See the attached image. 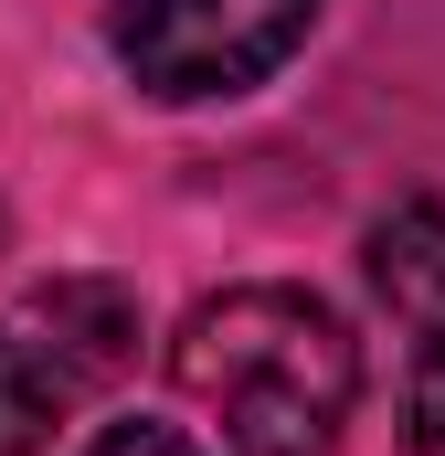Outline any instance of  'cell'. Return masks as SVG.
I'll use <instances>...</instances> for the list:
<instances>
[{
  "label": "cell",
  "instance_id": "cell-1",
  "mask_svg": "<svg viewBox=\"0 0 445 456\" xmlns=\"http://www.w3.org/2000/svg\"><path fill=\"white\" fill-rule=\"evenodd\" d=\"M170 382L222 425L233 456H339L360 403V340L308 287H222L181 319Z\"/></svg>",
  "mask_w": 445,
  "mask_h": 456
},
{
  "label": "cell",
  "instance_id": "cell-2",
  "mask_svg": "<svg viewBox=\"0 0 445 456\" xmlns=\"http://www.w3.org/2000/svg\"><path fill=\"white\" fill-rule=\"evenodd\" d=\"M138 350V297L107 276H64L32 287L0 319V456H43L53 425Z\"/></svg>",
  "mask_w": 445,
  "mask_h": 456
},
{
  "label": "cell",
  "instance_id": "cell-3",
  "mask_svg": "<svg viewBox=\"0 0 445 456\" xmlns=\"http://www.w3.org/2000/svg\"><path fill=\"white\" fill-rule=\"evenodd\" d=\"M319 0H117V64L170 96V107H202V96H244L265 86L297 43H308Z\"/></svg>",
  "mask_w": 445,
  "mask_h": 456
},
{
  "label": "cell",
  "instance_id": "cell-4",
  "mask_svg": "<svg viewBox=\"0 0 445 456\" xmlns=\"http://www.w3.org/2000/svg\"><path fill=\"white\" fill-rule=\"evenodd\" d=\"M360 276H371V297L425 340L445 330V202H392L371 244H360Z\"/></svg>",
  "mask_w": 445,
  "mask_h": 456
},
{
  "label": "cell",
  "instance_id": "cell-5",
  "mask_svg": "<svg viewBox=\"0 0 445 456\" xmlns=\"http://www.w3.org/2000/svg\"><path fill=\"white\" fill-rule=\"evenodd\" d=\"M403 446L445 456V330H425L414 361H403Z\"/></svg>",
  "mask_w": 445,
  "mask_h": 456
},
{
  "label": "cell",
  "instance_id": "cell-6",
  "mask_svg": "<svg viewBox=\"0 0 445 456\" xmlns=\"http://www.w3.org/2000/svg\"><path fill=\"white\" fill-rule=\"evenodd\" d=\"M85 456H202V446H191L181 425H149V414H127V425H107Z\"/></svg>",
  "mask_w": 445,
  "mask_h": 456
}]
</instances>
